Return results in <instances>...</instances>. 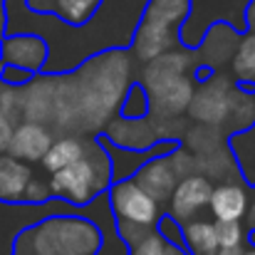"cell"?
Instances as JSON below:
<instances>
[{
	"label": "cell",
	"mask_w": 255,
	"mask_h": 255,
	"mask_svg": "<svg viewBox=\"0 0 255 255\" xmlns=\"http://www.w3.org/2000/svg\"><path fill=\"white\" fill-rule=\"evenodd\" d=\"M70 80L77 102V131L94 134L119 112L122 97L131 85V57L124 47H109L85 62Z\"/></svg>",
	"instance_id": "cell-1"
},
{
	"label": "cell",
	"mask_w": 255,
	"mask_h": 255,
	"mask_svg": "<svg viewBox=\"0 0 255 255\" xmlns=\"http://www.w3.org/2000/svg\"><path fill=\"white\" fill-rule=\"evenodd\" d=\"M35 255H97L102 251V231L89 218L57 213L40 218L27 228Z\"/></svg>",
	"instance_id": "cell-2"
},
{
	"label": "cell",
	"mask_w": 255,
	"mask_h": 255,
	"mask_svg": "<svg viewBox=\"0 0 255 255\" xmlns=\"http://www.w3.org/2000/svg\"><path fill=\"white\" fill-rule=\"evenodd\" d=\"M109 181L112 161L107 159V151H102L99 141H87L82 159L50 173V191L72 206H87L107 191Z\"/></svg>",
	"instance_id": "cell-3"
},
{
	"label": "cell",
	"mask_w": 255,
	"mask_h": 255,
	"mask_svg": "<svg viewBox=\"0 0 255 255\" xmlns=\"http://www.w3.org/2000/svg\"><path fill=\"white\" fill-rule=\"evenodd\" d=\"M191 12V0H146L134 27V55L141 62L161 55L176 45V32Z\"/></svg>",
	"instance_id": "cell-4"
},
{
	"label": "cell",
	"mask_w": 255,
	"mask_h": 255,
	"mask_svg": "<svg viewBox=\"0 0 255 255\" xmlns=\"http://www.w3.org/2000/svg\"><path fill=\"white\" fill-rule=\"evenodd\" d=\"M107 203L112 206L117 221H127V223L141 226L146 231H154V226H156V221L161 216L159 201H154L131 178L114 181V186L107 191Z\"/></svg>",
	"instance_id": "cell-5"
},
{
	"label": "cell",
	"mask_w": 255,
	"mask_h": 255,
	"mask_svg": "<svg viewBox=\"0 0 255 255\" xmlns=\"http://www.w3.org/2000/svg\"><path fill=\"white\" fill-rule=\"evenodd\" d=\"M178 119L169 117V119H161V117H154V114H146V117H139V119H109L104 127H107V139L117 146H124V149H131V151H144L149 146H154L156 141L161 139H169L171 127L176 124Z\"/></svg>",
	"instance_id": "cell-6"
},
{
	"label": "cell",
	"mask_w": 255,
	"mask_h": 255,
	"mask_svg": "<svg viewBox=\"0 0 255 255\" xmlns=\"http://www.w3.org/2000/svg\"><path fill=\"white\" fill-rule=\"evenodd\" d=\"M233 97H236V85L223 75H213L208 82H203L201 87H193L186 114L201 124L221 127L228 119Z\"/></svg>",
	"instance_id": "cell-7"
},
{
	"label": "cell",
	"mask_w": 255,
	"mask_h": 255,
	"mask_svg": "<svg viewBox=\"0 0 255 255\" xmlns=\"http://www.w3.org/2000/svg\"><path fill=\"white\" fill-rule=\"evenodd\" d=\"M47 42L35 32H12L0 37V65H12L27 72H42L47 62Z\"/></svg>",
	"instance_id": "cell-8"
},
{
	"label": "cell",
	"mask_w": 255,
	"mask_h": 255,
	"mask_svg": "<svg viewBox=\"0 0 255 255\" xmlns=\"http://www.w3.org/2000/svg\"><path fill=\"white\" fill-rule=\"evenodd\" d=\"M144 89H146V97H149V114L169 119V117H178V114L186 112L191 94H193V80L183 72V75L159 80V82L144 87Z\"/></svg>",
	"instance_id": "cell-9"
},
{
	"label": "cell",
	"mask_w": 255,
	"mask_h": 255,
	"mask_svg": "<svg viewBox=\"0 0 255 255\" xmlns=\"http://www.w3.org/2000/svg\"><path fill=\"white\" fill-rule=\"evenodd\" d=\"M213 193V181L203 173H188L183 176L173 191H171V218H176L178 223H186L191 218H196L201 213V208H208Z\"/></svg>",
	"instance_id": "cell-10"
},
{
	"label": "cell",
	"mask_w": 255,
	"mask_h": 255,
	"mask_svg": "<svg viewBox=\"0 0 255 255\" xmlns=\"http://www.w3.org/2000/svg\"><path fill=\"white\" fill-rule=\"evenodd\" d=\"M52 144V131L40 124V122H20L12 129L10 144H7V154H12L15 159H22L27 164H35L45 156V151Z\"/></svg>",
	"instance_id": "cell-11"
},
{
	"label": "cell",
	"mask_w": 255,
	"mask_h": 255,
	"mask_svg": "<svg viewBox=\"0 0 255 255\" xmlns=\"http://www.w3.org/2000/svg\"><path fill=\"white\" fill-rule=\"evenodd\" d=\"M171 154V151H169ZM169 154H159V156H151L146 159L139 169H136V183L159 203L169 201L171 191L176 186V171L171 166Z\"/></svg>",
	"instance_id": "cell-12"
},
{
	"label": "cell",
	"mask_w": 255,
	"mask_h": 255,
	"mask_svg": "<svg viewBox=\"0 0 255 255\" xmlns=\"http://www.w3.org/2000/svg\"><path fill=\"white\" fill-rule=\"evenodd\" d=\"M30 178H32V169L27 161L15 159L7 151L0 154V201L2 203H20Z\"/></svg>",
	"instance_id": "cell-13"
},
{
	"label": "cell",
	"mask_w": 255,
	"mask_h": 255,
	"mask_svg": "<svg viewBox=\"0 0 255 255\" xmlns=\"http://www.w3.org/2000/svg\"><path fill=\"white\" fill-rule=\"evenodd\" d=\"M208 208L216 221H241L248 213V193L238 183L213 186Z\"/></svg>",
	"instance_id": "cell-14"
},
{
	"label": "cell",
	"mask_w": 255,
	"mask_h": 255,
	"mask_svg": "<svg viewBox=\"0 0 255 255\" xmlns=\"http://www.w3.org/2000/svg\"><path fill=\"white\" fill-rule=\"evenodd\" d=\"M183 231V248L191 251L193 255H216L218 251V241H216V228L211 221H186L181 226Z\"/></svg>",
	"instance_id": "cell-15"
},
{
	"label": "cell",
	"mask_w": 255,
	"mask_h": 255,
	"mask_svg": "<svg viewBox=\"0 0 255 255\" xmlns=\"http://www.w3.org/2000/svg\"><path fill=\"white\" fill-rule=\"evenodd\" d=\"M82 156H85V141L80 136H62V139H57V141L50 144V149L45 151V156L40 161H42L45 171L52 173V171H57V169H62V166H67V164H72V161H77V159H82Z\"/></svg>",
	"instance_id": "cell-16"
},
{
	"label": "cell",
	"mask_w": 255,
	"mask_h": 255,
	"mask_svg": "<svg viewBox=\"0 0 255 255\" xmlns=\"http://www.w3.org/2000/svg\"><path fill=\"white\" fill-rule=\"evenodd\" d=\"M231 149L238 159V166L243 171V178L255 183V122L248 129H241L231 136Z\"/></svg>",
	"instance_id": "cell-17"
},
{
	"label": "cell",
	"mask_w": 255,
	"mask_h": 255,
	"mask_svg": "<svg viewBox=\"0 0 255 255\" xmlns=\"http://www.w3.org/2000/svg\"><path fill=\"white\" fill-rule=\"evenodd\" d=\"M233 75L243 85L255 82V32H246L238 37V47L233 50Z\"/></svg>",
	"instance_id": "cell-18"
},
{
	"label": "cell",
	"mask_w": 255,
	"mask_h": 255,
	"mask_svg": "<svg viewBox=\"0 0 255 255\" xmlns=\"http://www.w3.org/2000/svg\"><path fill=\"white\" fill-rule=\"evenodd\" d=\"M99 2L102 0H52V7L65 25H82L97 12Z\"/></svg>",
	"instance_id": "cell-19"
},
{
	"label": "cell",
	"mask_w": 255,
	"mask_h": 255,
	"mask_svg": "<svg viewBox=\"0 0 255 255\" xmlns=\"http://www.w3.org/2000/svg\"><path fill=\"white\" fill-rule=\"evenodd\" d=\"M119 112L127 119H139V117L149 114V97H146V89L141 87V82L127 87V92L122 97V104H119Z\"/></svg>",
	"instance_id": "cell-20"
},
{
	"label": "cell",
	"mask_w": 255,
	"mask_h": 255,
	"mask_svg": "<svg viewBox=\"0 0 255 255\" xmlns=\"http://www.w3.org/2000/svg\"><path fill=\"white\" fill-rule=\"evenodd\" d=\"M213 228H216L218 248H236V246H243L246 231H243L241 221H216Z\"/></svg>",
	"instance_id": "cell-21"
},
{
	"label": "cell",
	"mask_w": 255,
	"mask_h": 255,
	"mask_svg": "<svg viewBox=\"0 0 255 255\" xmlns=\"http://www.w3.org/2000/svg\"><path fill=\"white\" fill-rule=\"evenodd\" d=\"M131 251L129 255H166V248H169V243L156 233V231H149L146 236H141L134 246H129Z\"/></svg>",
	"instance_id": "cell-22"
},
{
	"label": "cell",
	"mask_w": 255,
	"mask_h": 255,
	"mask_svg": "<svg viewBox=\"0 0 255 255\" xmlns=\"http://www.w3.org/2000/svg\"><path fill=\"white\" fill-rule=\"evenodd\" d=\"M156 228H159V236L171 243V246H178V248H183V231H181V223L176 221V218H171V216H159V221H156Z\"/></svg>",
	"instance_id": "cell-23"
},
{
	"label": "cell",
	"mask_w": 255,
	"mask_h": 255,
	"mask_svg": "<svg viewBox=\"0 0 255 255\" xmlns=\"http://www.w3.org/2000/svg\"><path fill=\"white\" fill-rule=\"evenodd\" d=\"M52 196V191H50V181H42V178H37L35 173H32V178L27 181V186H25V196H22V201H27V203H42V201H47Z\"/></svg>",
	"instance_id": "cell-24"
},
{
	"label": "cell",
	"mask_w": 255,
	"mask_h": 255,
	"mask_svg": "<svg viewBox=\"0 0 255 255\" xmlns=\"http://www.w3.org/2000/svg\"><path fill=\"white\" fill-rule=\"evenodd\" d=\"M30 77H32V72H27V70H20V67H12V65H2L0 67V80L12 87H22Z\"/></svg>",
	"instance_id": "cell-25"
},
{
	"label": "cell",
	"mask_w": 255,
	"mask_h": 255,
	"mask_svg": "<svg viewBox=\"0 0 255 255\" xmlns=\"http://www.w3.org/2000/svg\"><path fill=\"white\" fill-rule=\"evenodd\" d=\"M15 119L0 109V154L7 151V144H10V136H12V129H15Z\"/></svg>",
	"instance_id": "cell-26"
},
{
	"label": "cell",
	"mask_w": 255,
	"mask_h": 255,
	"mask_svg": "<svg viewBox=\"0 0 255 255\" xmlns=\"http://www.w3.org/2000/svg\"><path fill=\"white\" fill-rule=\"evenodd\" d=\"M243 20H246V25L251 27L255 32V0H251V5L246 7V12H243Z\"/></svg>",
	"instance_id": "cell-27"
},
{
	"label": "cell",
	"mask_w": 255,
	"mask_h": 255,
	"mask_svg": "<svg viewBox=\"0 0 255 255\" xmlns=\"http://www.w3.org/2000/svg\"><path fill=\"white\" fill-rule=\"evenodd\" d=\"M216 255H243V248L241 246H236V248H218Z\"/></svg>",
	"instance_id": "cell-28"
},
{
	"label": "cell",
	"mask_w": 255,
	"mask_h": 255,
	"mask_svg": "<svg viewBox=\"0 0 255 255\" xmlns=\"http://www.w3.org/2000/svg\"><path fill=\"white\" fill-rule=\"evenodd\" d=\"M248 223H251V228L255 231V203H253V208H251V213H248Z\"/></svg>",
	"instance_id": "cell-29"
},
{
	"label": "cell",
	"mask_w": 255,
	"mask_h": 255,
	"mask_svg": "<svg viewBox=\"0 0 255 255\" xmlns=\"http://www.w3.org/2000/svg\"><path fill=\"white\" fill-rule=\"evenodd\" d=\"M243 255H255V248H251V251H243Z\"/></svg>",
	"instance_id": "cell-30"
}]
</instances>
